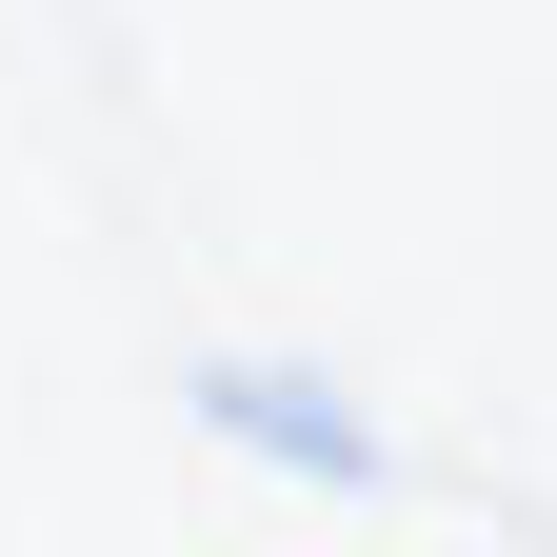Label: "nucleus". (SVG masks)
I'll return each instance as SVG.
<instances>
[{"label": "nucleus", "instance_id": "obj_1", "mask_svg": "<svg viewBox=\"0 0 557 557\" xmlns=\"http://www.w3.org/2000/svg\"><path fill=\"white\" fill-rule=\"evenodd\" d=\"M180 418L220 458H278V478H319V498H398V438L359 418V379H319V359H180Z\"/></svg>", "mask_w": 557, "mask_h": 557}]
</instances>
